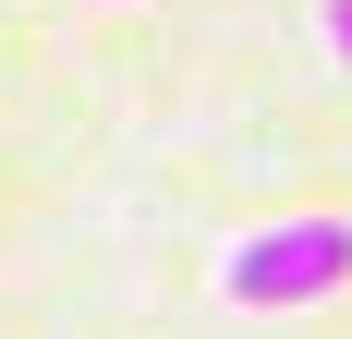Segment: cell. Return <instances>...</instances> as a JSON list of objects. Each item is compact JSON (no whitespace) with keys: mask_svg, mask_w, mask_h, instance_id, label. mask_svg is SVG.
Segmentation results:
<instances>
[{"mask_svg":"<svg viewBox=\"0 0 352 339\" xmlns=\"http://www.w3.org/2000/svg\"><path fill=\"white\" fill-rule=\"evenodd\" d=\"M340 279H352V218H267V231H243L219 255V291L243 315H304Z\"/></svg>","mask_w":352,"mask_h":339,"instance_id":"1","label":"cell"},{"mask_svg":"<svg viewBox=\"0 0 352 339\" xmlns=\"http://www.w3.org/2000/svg\"><path fill=\"white\" fill-rule=\"evenodd\" d=\"M328 49H340V61H352V0H328Z\"/></svg>","mask_w":352,"mask_h":339,"instance_id":"2","label":"cell"}]
</instances>
